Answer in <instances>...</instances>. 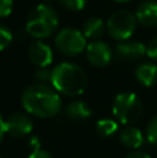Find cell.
<instances>
[{"label": "cell", "mask_w": 157, "mask_h": 158, "mask_svg": "<svg viewBox=\"0 0 157 158\" xmlns=\"http://www.w3.org/2000/svg\"><path fill=\"white\" fill-rule=\"evenodd\" d=\"M21 104L28 114L39 118H52L61 110L58 93L47 85L36 83L22 92Z\"/></svg>", "instance_id": "1"}, {"label": "cell", "mask_w": 157, "mask_h": 158, "mask_svg": "<svg viewBox=\"0 0 157 158\" xmlns=\"http://www.w3.org/2000/svg\"><path fill=\"white\" fill-rule=\"evenodd\" d=\"M58 25V15L50 6L38 4L28 14L25 29L36 39H45L53 35Z\"/></svg>", "instance_id": "3"}, {"label": "cell", "mask_w": 157, "mask_h": 158, "mask_svg": "<svg viewBox=\"0 0 157 158\" xmlns=\"http://www.w3.org/2000/svg\"><path fill=\"white\" fill-rule=\"evenodd\" d=\"M13 11V0H0V18L8 17Z\"/></svg>", "instance_id": "22"}, {"label": "cell", "mask_w": 157, "mask_h": 158, "mask_svg": "<svg viewBox=\"0 0 157 158\" xmlns=\"http://www.w3.org/2000/svg\"><path fill=\"white\" fill-rule=\"evenodd\" d=\"M116 54L120 60L136 61L146 54V46L136 40L120 42L116 46Z\"/></svg>", "instance_id": "10"}, {"label": "cell", "mask_w": 157, "mask_h": 158, "mask_svg": "<svg viewBox=\"0 0 157 158\" xmlns=\"http://www.w3.org/2000/svg\"><path fill=\"white\" fill-rule=\"evenodd\" d=\"M52 86L66 96H79L86 90L88 75L74 63H61L52 69Z\"/></svg>", "instance_id": "2"}, {"label": "cell", "mask_w": 157, "mask_h": 158, "mask_svg": "<svg viewBox=\"0 0 157 158\" xmlns=\"http://www.w3.org/2000/svg\"><path fill=\"white\" fill-rule=\"evenodd\" d=\"M66 115L71 121H85L92 115V111L86 103L81 100H75L67 104Z\"/></svg>", "instance_id": "14"}, {"label": "cell", "mask_w": 157, "mask_h": 158, "mask_svg": "<svg viewBox=\"0 0 157 158\" xmlns=\"http://www.w3.org/2000/svg\"><path fill=\"white\" fill-rule=\"evenodd\" d=\"M142 112H143V106L135 93L122 92L116 96L113 101V114L118 119V122L131 125L141 118Z\"/></svg>", "instance_id": "4"}, {"label": "cell", "mask_w": 157, "mask_h": 158, "mask_svg": "<svg viewBox=\"0 0 157 158\" xmlns=\"http://www.w3.org/2000/svg\"><path fill=\"white\" fill-rule=\"evenodd\" d=\"M136 17L128 10H118L110 15L106 24L108 35L118 42H125L134 35L136 29Z\"/></svg>", "instance_id": "5"}, {"label": "cell", "mask_w": 157, "mask_h": 158, "mask_svg": "<svg viewBox=\"0 0 157 158\" xmlns=\"http://www.w3.org/2000/svg\"><path fill=\"white\" fill-rule=\"evenodd\" d=\"M13 42V33L8 31V28L0 25V52L6 50Z\"/></svg>", "instance_id": "19"}, {"label": "cell", "mask_w": 157, "mask_h": 158, "mask_svg": "<svg viewBox=\"0 0 157 158\" xmlns=\"http://www.w3.org/2000/svg\"><path fill=\"white\" fill-rule=\"evenodd\" d=\"M136 21L146 28L157 27V2L153 0H146L141 3L136 8Z\"/></svg>", "instance_id": "11"}, {"label": "cell", "mask_w": 157, "mask_h": 158, "mask_svg": "<svg viewBox=\"0 0 157 158\" xmlns=\"http://www.w3.org/2000/svg\"><path fill=\"white\" fill-rule=\"evenodd\" d=\"M135 78L143 86H153L157 82V65L152 63L139 64L135 69Z\"/></svg>", "instance_id": "13"}, {"label": "cell", "mask_w": 157, "mask_h": 158, "mask_svg": "<svg viewBox=\"0 0 157 158\" xmlns=\"http://www.w3.org/2000/svg\"><path fill=\"white\" fill-rule=\"evenodd\" d=\"M86 58L93 67H106L110 64L113 58V52L111 47L106 42L95 40L86 46Z\"/></svg>", "instance_id": "7"}, {"label": "cell", "mask_w": 157, "mask_h": 158, "mask_svg": "<svg viewBox=\"0 0 157 158\" xmlns=\"http://www.w3.org/2000/svg\"><path fill=\"white\" fill-rule=\"evenodd\" d=\"M125 158H152L147 153H145V151H141V150H134L131 151L129 154H128Z\"/></svg>", "instance_id": "24"}, {"label": "cell", "mask_w": 157, "mask_h": 158, "mask_svg": "<svg viewBox=\"0 0 157 158\" xmlns=\"http://www.w3.org/2000/svg\"><path fill=\"white\" fill-rule=\"evenodd\" d=\"M120 142L131 150H138L145 143V136L141 129L135 126H127L120 132Z\"/></svg>", "instance_id": "12"}, {"label": "cell", "mask_w": 157, "mask_h": 158, "mask_svg": "<svg viewBox=\"0 0 157 158\" xmlns=\"http://www.w3.org/2000/svg\"><path fill=\"white\" fill-rule=\"evenodd\" d=\"M146 54L149 56L152 60L157 61V36H155V38L149 42V44L146 46Z\"/></svg>", "instance_id": "23"}, {"label": "cell", "mask_w": 157, "mask_h": 158, "mask_svg": "<svg viewBox=\"0 0 157 158\" xmlns=\"http://www.w3.org/2000/svg\"><path fill=\"white\" fill-rule=\"evenodd\" d=\"M28 158H52L49 151L43 150L40 147V142H39V137L32 136L29 139V156Z\"/></svg>", "instance_id": "17"}, {"label": "cell", "mask_w": 157, "mask_h": 158, "mask_svg": "<svg viewBox=\"0 0 157 158\" xmlns=\"http://www.w3.org/2000/svg\"><path fill=\"white\" fill-rule=\"evenodd\" d=\"M6 133L13 137H24L29 135L33 129V123L31 118L21 112H14L4 121Z\"/></svg>", "instance_id": "8"}, {"label": "cell", "mask_w": 157, "mask_h": 158, "mask_svg": "<svg viewBox=\"0 0 157 158\" xmlns=\"http://www.w3.org/2000/svg\"><path fill=\"white\" fill-rule=\"evenodd\" d=\"M56 47L66 56H78L86 50V38L75 28H64L58 31L54 38Z\"/></svg>", "instance_id": "6"}, {"label": "cell", "mask_w": 157, "mask_h": 158, "mask_svg": "<svg viewBox=\"0 0 157 158\" xmlns=\"http://www.w3.org/2000/svg\"><path fill=\"white\" fill-rule=\"evenodd\" d=\"M104 29H106V24L103 22V19L93 17V18H89L85 21L82 28V33L86 39H95L96 40L104 33Z\"/></svg>", "instance_id": "15"}, {"label": "cell", "mask_w": 157, "mask_h": 158, "mask_svg": "<svg viewBox=\"0 0 157 158\" xmlns=\"http://www.w3.org/2000/svg\"><path fill=\"white\" fill-rule=\"evenodd\" d=\"M146 139L150 144L157 146V115L149 121L146 126Z\"/></svg>", "instance_id": "18"}, {"label": "cell", "mask_w": 157, "mask_h": 158, "mask_svg": "<svg viewBox=\"0 0 157 158\" xmlns=\"http://www.w3.org/2000/svg\"><path fill=\"white\" fill-rule=\"evenodd\" d=\"M0 158H2V157H0Z\"/></svg>", "instance_id": "27"}, {"label": "cell", "mask_w": 157, "mask_h": 158, "mask_svg": "<svg viewBox=\"0 0 157 158\" xmlns=\"http://www.w3.org/2000/svg\"><path fill=\"white\" fill-rule=\"evenodd\" d=\"M56 2H58L63 7L71 11H81L82 8H85L88 0H56Z\"/></svg>", "instance_id": "20"}, {"label": "cell", "mask_w": 157, "mask_h": 158, "mask_svg": "<svg viewBox=\"0 0 157 158\" xmlns=\"http://www.w3.org/2000/svg\"><path fill=\"white\" fill-rule=\"evenodd\" d=\"M35 78L40 82V85H46L47 82H52V71L46 68H42L39 71H36Z\"/></svg>", "instance_id": "21"}, {"label": "cell", "mask_w": 157, "mask_h": 158, "mask_svg": "<svg viewBox=\"0 0 157 158\" xmlns=\"http://www.w3.org/2000/svg\"><path fill=\"white\" fill-rule=\"evenodd\" d=\"M114 2H118V3H125V2H129V0H114Z\"/></svg>", "instance_id": "26"}, {"label": "cell", "mask_w": 157, "mask_h": 158, "mask_svg": "<svg viewBox=\"0 0 157 158\" xmlns=\"http://www.w3.org/2000/svg\"><path fill=\"white\" fill-rule=\"evenodd\" d=\"M4 135H6V125H4V119H3L2 114H0V142L3 140Z\"/></svg>", "instance_id": "25"}, {"label": "cell", "mask_w": 157, "mask_h": 158, "mask_svg": "<svg viewBox=\"0 0 157 158\" xmlns=\"http://www.w3.org/2000/svg\"><path fill=\"white\" fill-rule=\"evenodd\" d=\"M28 57L35 65L40 67V68H46L53 61V50L45 42L36 40L31 43L28 47Z\"/></svg>", "instance_id": "9"}, {"label": "cell", "mask_w": 157, "mask_h": 158, "mask_svg": "<svg viewBox=\"0 0 157 158\" xmlns=\"http://www.w3.org/2000/svg\"><path fill=\"white\" fill-rule=\"evenodd\" d=\"M118 131V123L110 118H103L97 121L96 123V132L102 137H110Z\"/></svg>", "instance_id": "16"}]
</instances>
